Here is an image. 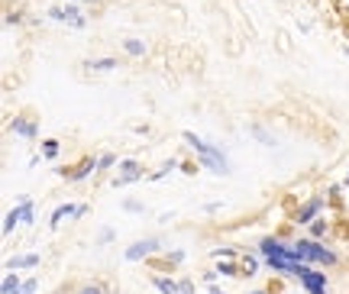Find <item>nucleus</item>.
I'll use <instances>...</instances> for the list:
<instances>
[{
    "mask_svg": "<svg viewBox=\"0 0 349 294\" xmlns=\"http://www.w3.org/2000/svg\"><path fill=\"white\" fill-rule=\"evenodd\" d=\"M184 142H188V146L194 149L197 155H201V165H204V168H210V172H214V175H230L227 155H223L220 149L207 146V142H204V139H197L194 133H184Z\"/></svg>",
    "mask_w": 349,
    "mask_h": 294,
    "instance_id": "obj_1",
    "label": "nucleus"
},
{
    "mask_svg": "<svg viewBox=\"0 0 349 294\" xmlns=\"http://www.w3.org/2000/svg\"><path fill=\"white\" fill-rule=\"evenodd\" d=\"M294 256H298L301 262H320V265H333V262H337L333 252H327L324 246L311 243V239H301V243L294 246Z\"/></svg>",
    "mask_w": 349,
    "mask_h": 294,
    "instance_id": "obj_2",
    "label": "nucleus"
},
{
    "mask_svg": "<svg viewBox=\"0 0 349 294\" xmlns=\"http://www.w3.org/2000/svg\"><path fill=\"white\" fill-rule=\"evenodd\" d=\"M16 220H23V223H32V201L29 197H23V201L16 204V207L6 214V220H3V233H10L13 227H16Z\"/></svg>",
    "mask_w": 349,
    "mask_h": 294,
    "instance_id": "obj_3",
    "label": "nucleus"
},
{
    "mask_svg": "<svg viewBox=\"0 0 349 294\" xmlns=\"http://www.w3.org/2000/svg\"><path fill=\"white\" fill-rule=\"evenodd\" d=\"M49 16H52V19H65L71 29H84V16L78 13V6H74V3H68V6H52Z\"/></svg>",
    "mask_w": 349,
    "mask_h": 294,
    "instance_id": "obj_4",
    "label": "nucleus"
},
{
    "mask_svg": "<svg viewBox=\"0 0 349 294\" xmlns=\"http://www.w3.org/2000/svg\"><path fill=\"white\" fill-rule=\"evenodd\" d=\"M155 249H159V239H139V243H133L126 249V259H129V262H139V259L152 256Z\"/></svg>",
    "mask_w": 349,
    "mask_h": 294,
    "instance_id": "obj_5",
    "label": "nucleus"
},
{
    "mask_svg": "<svg viewBox=\"0 0 349 294\" xmlns=\"http://www.w3.org/2000/svg\"><path fill=\"white\" fill-rule=\"evenodd\" d=\"M301 285H304L311 294H320L327 288V275H324V272H311V269H307L304 275H301Z\"/></svg>",
    "mask_w": 349,
    "mask_h": 294,
    "instance_id": "obj_6",
    "label": "nucleus"
},
{
    "mask_svg": "<svg viewBox=\"0 0 349 294\" xmlns=\"http://www.w3.org/2000/svg\"><path fill=\"white\" fill-rule=\"evenodd\" d=\"M320 207H324V197H311V201L298 210V217H294V220H298V223H311L314 217L320 214Z\"/></svg>",
    "mask_w": 349,
    "mask_h": 294,
    "instance_id": "obj_7",
    "label": "nucleus"
},
{
    "mask_svg": "<svg viewBox=\"0 0 349 294\" xmlns=\"http://www.w3.org/2000/svg\"><path fill=\"white\" fill-rule=\"evenodd\" d=\"M74 214H84V204H61L55 214H52V227H58L65 217H74Z\"/></svg>",
    "mask_w": 349,
    "mask_h": 294,
    "instance_id": "obj_8",
    "label": "nucleus"
},
{
    "mask_svg": "<svg viewBox=\"0 0 349 294\" xmlns=\"http://www.w3.org/2000/svg\"><path fill=\"white\" fill-rule=\"evenodd\" d=\"M136 178H142V168L136 165V162H123V175L116 178V188H123V184L136 181Z\"/></svg>",
    "mask_w": 349,
    "mask_h": 294,
    "instance_id": "obj_9",
    "label": "nucleus"
},
{
    "mask_svg": "<svg viewBox=\"0 0 349 294\" xmlns=\"http://www.w3.org/2000/svg\"><path fill=\"white\" fill-rule=\"evenodd\" d=\"M26 265H39V256H36V252H29V256H16V259H6L3 269L6 272H16V269H26Z\"/></svg>",
    "mask_w": 349,
    "mask_h": 294,
    "instance_id": "obj_10",
    "label": "nucleus"
},
{
    "mask_svg": "<svg viewBox=\"0 0 349 294\" xmlns=\"http://www.w3.org/2000/svg\"><path fill=\"white\" fill-rule=\"evenodd\" d=\"M10 129L16 136H26V139H36V123H26V120H13Z\"/></svg>",
    "mask_w": 349,
    "mask_h": 294,
    "instance_id": "obj_11",
    "label": "nucleus"
},
{
    "mask_svg": "<svg viewBox=\"0 0 349 294\" xmlns=\"http://www.w3.org/2000/svg\"><path fill=\"white\" fill-rule=\"evenodd\" d=\"M259 249H262V256H282V252H288L278 239H262L259 243Z\"/></svg>",
    "mask_w": 349,
    "mask_h": 294,
    "instance_id": "obj_12",
    "label": "nucleus"
},
{
    "mask_svg": "<svg viewBox=\"0 0 349 294\" xmlns=\"http://www.w3.org/2000/svg\"><path fill=\"white\" fill-rule=\"evenodd\" d=\"M155 288H159L162 294H181V285L172 282V278H155Z\"/></svg>",
    "mask_w": 349,
    "mask_h": 294,
    "instance_id": "obj_13",
    "label": "nucleus"
},
{
    "mask_svg": "<svg viewBox=\"0 0 349 294\" xmlns=\"http://www.w3.org/2000/svg\"><path fill=\"white\" fill-rule=\"evenodd\" d=\"M116 65H120L116 58H97V61H87V68H91V71H113Z\"/></svg>",
    "mask_w": 349,
    "mask_h": 294,
    "instance_id": "obj_14",
    "label": "nucleus"
},
{
    "mask_svg": "<svg viewBox=\"0 0 349 294\" xmlns=\"http://www.w3.org/2000/svg\"><path fill=\"white\" fill-rule=\"evenodd\" d=\"M123 49L129 55H146V42H139V39H123Z\"/></svg>",
    "mask_w": 349,
    "mask_h": 294,
    "instance_id": "obj_15",
    "label": "nucleus"
},
{
    "mask_svg": "<svg viewBox=\"0 0 349 294\" xmlns=\"http://www.w3.org/2000/svg\"><path fill=\"white\" fill-rule=\"evenodd\" d=\"M19 288H23V285H19V278L10 272V275L3 278V288H0V291H3V294H19Z\"/></svg>",
    "mask_w": 349,
    "mask_h": 294,
    "instance_id": "obj_16",
    "label": "nucleus"
},
{
    "mask_svg": "<svg viewBox=\"0 0 349 294\" xmlns=\"http://www.w3.org/2000/svg\"><path fill=\"white\" fill-rule=\"evenodd\" d=\"M91 168H97V162H94V159L81 162V168H78V172H74V178H78V181H81V178H87V172H91Z\"/></svg>",
    "mask_w": 349,
    "mask_h": 294,
    "instance_id": "obj_17",
    "label": "nucleus"
},
{
    "mask_svg": "<svg viewBox=\"0 0 349 294\" xmlns=\"http://www.w3.org/2000/svg\"><path fill=\"white\" fill-rule=\"evenodd\" d=\"M175 165H178V159H168V162H165V165H162V168H159V172H155L152 178H165V175H168V172H172V168H175Z\"/></svg>",
    "mask_w": 349,
    "mask_h": 294,
    "instance_id": "obj_18",
    "label": "nucleus"
},
{
    "mask_svg": "<svg viewBox=\"0 0 349 294\" xmlns=\"http://www.w3.org/2000/svg\"><path fill=\"white\" fill-rule=\"evenodd\" d=\"M233 272H236V265H233V262H220V265H217V275H233Z\"/></svg>",
    "mask_w": 349,
    "mask_h": 294,
    "instance_id": "obj_19",
    "label": "nucleus"
},
{
    "mask_svg": "<svg viewBox=\"0 0 349 294\" xmlns=\"http://www.w3.org/2000/svg\"><path fill=\"white\" fill-rule=\"evenodd\" d=\"M42 152L49 155V159H55V152H58V142H45V146H42Z\"/></svg>",
    "mask_w": 349,
    "mask_h": 294,
    "instance_id": "obj_20",
    "label": "nucleus"
},
{
    "mask_svg": "<svg viewBox=\"0 0 349 294\" xmlns=\"http://www.w3.org/2000/svg\"><path fill=\"white\" fill-rule=\"evenodd\" d=\"M36 291V278H29V282H23V288H19V294H32Z\"/></svg>",
    "mask_w": 349,
    "mask_h": 294,
    "instance_id": "obj_21",
    "label": "nucleus"
},
{
    "mask_svg": "<svg viewBox=\"0 0 349 294\" xmlns=\"http://www.w3.org/2000/svg\"><path fill=\"white\" fill-rule=\"evenodd\" d=\"M113 165V155H100L97 159V168H110Z\"/></svg>",
    "mask_w": 349,
    "mask_h": 294,
    "instance_id": "obj_22",
    "label": "nucleus"
},
{
    "mask_svg": "<svg viewBox=\"0 0 349 294\" xmlns=\"http://www.w3.org/2000/svg\"><path fill=\"white\" fill-rule=\"evenodd\" d=\"M246 272H249V275H252V272H259V262H256V259H249V262H246Z\"/></svg>",
    "mask_w": 349,
    "mask_h": 294,
    "instance_id": "obj_23",
    "label": "nucleus"
},
{
    "mask_svg": "<svg viewBox=\"0 0 349 294\" xmlns=\"http://www.w3.org/2000/svg\"><path fill=\"white\" fill-rule=\"evenodd\" d=\"M181 294H194V285H191V282H181Z\"/></svg>",
    "mask_w": 349,
    "mask_h": 294,
    "instance_id": "obj_24",
    "label": "nucleus"
},
{
    "mask_svg": "<svg viewBox=\"0 0 349 294\" xmlns=\"http://www.w3.org/2000/svg\"><path fill=\"white\" fill-rule=\"evenodd\" d=\"M78 294H104V291H100V288H97V285H94V288H81Z\"/></svg>",
    "mask_w": 349,
    "mask_h": 294,
    "instance_id": "obj_25",
    "label": "nucleus"
},
{
    "mask_svg": "<svg viewBox=\"0 0 349 294\" xmlns=\"http://www.w3.org/2000/svg\"><path fill=\"white\" fill-rule=\"evenodd\" d=\"M210 294H223V291H217V288H214V291H210Z\"/></svg>",
    "mask_w": 349,
    "mask_h": 294,
    "instance_id": "obj_26",
    "label": "nucleus"
},
{
    "mask_svg": "<svg viewBox=\"0 0 349 294\" xmlns=\"http://www.w3.org/2000/svg\"><path fill=\"white\" fill-rule=\"evenodd\" d=\"M252 294H265V291H252Z\"/></svg>",
    "mask_w": 349,
    "mask_h": 294,
    "instance_id": "obj_27",
    "label": "nucleus"
},
{
    "mask_svg": "<svg viewBox=\"0 0 349 294\" xmlns=\"http://www.w3.org/2000/svg\"><path fill=\"white\" fill-rule=\"evenodd\" d=\"M346 184H349V178H346Z\"/></svg>",
    "mask_w": 349,
    "mask_h": 294,
    "instance_id": "obj_28",
    "label": "nucleus"
},
{
    "mask_svg": "<svg viewBox=\"0 0 349 294\" xmlns=\"http://www.w3.org/2000/svg\"><path fill=\"white\" fill-rule=\"evenodd\" d=\"M320 294H324V291H320Z\"/></svg>",
    "mask_w": 349,
    "mask_h": 294,
    "instance_id": "obj_29",
    "label": "nucleus"
}]
</instances>
